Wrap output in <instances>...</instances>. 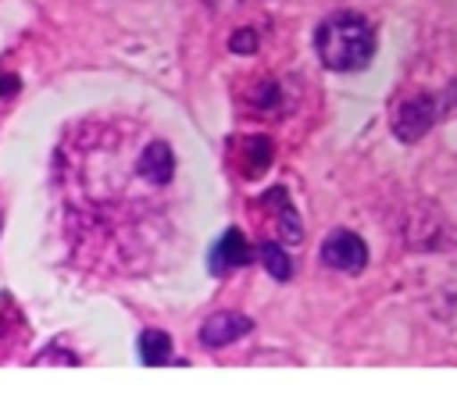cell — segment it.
Masks as SVG:
<instances>
[{
    "label": "cell",
    "mask_w": 457,
    "mask_h": 396,
    "mask_svg": "<svg viewBox=\"0 0 457 396\" xmlns=\"http://www.w3.org/2000/svg\"><path fill=\"white\" fill-rule=\"evenodd\" d=\"M314 54L328 71H361L375 57V29L357 11H336L314 29Z\"/></svg>",
    "instance_id": "6da1fadb"
},
{
    "label": "cell",
    "mask_w": 457,
    "mask_h": 396,
    "mask_svg": "<svg viewBox=\"0 0 457 396\" xmlns=\"http://www.w3.org/2000/svg\"><path fill=\"white\" fill-rule=\"evenodd\" d=\"M453 100H457V93H450V89H446V96H439V93H414V96L400 100L396 111H393V136L400 143H418L439 121V114L450 111Z\"/></svg>",
    "instance_id": "7a4b0ae2"
},
{
    "label": "cell",
    "mask_w": 457,
    "mask_h": 396,
    "mask_svg": "<svg viewBox=\"0 0 457 396\" xmlns=\"http://www.w3.org/2000/svg\"><path fill=\"white\" fill-rule=\"evenodd\" d=\"M318 253H321V264L325 268L343 271V275H361L364 264H368V243L357 232H350V228L328 232Z\"/></svg>",
    "instance_id": "3957f363"
},
{
    "label": "cell",
    "mask_w": 457,
    "mask_h": 396,
    "mask_svg": "<svg viewBox=\"0 0 457 396\" xmlns=\"http://www.w3.org/2000/svg\"><path fill=\"white\" fill-rule=\"evenodd\" d=\"M257 207L271 218L275 235H278L282 243H289V246L303 243V221H300V214H296V207H293V200H289V193H286L282 186H271V189L257 200Z\"/></svg>",
    "instance_id": "277c9868"
},
{
    "label": "cell",
    "mask_w": 457,
    "mask_h": 396,
    "mask_svg": "<svg viewBox=\"0 0 457 396\" xmlns=\"http://www.w3.org/2000/svg\"><path fill=\"white\" fill-rule=\"evenodd\" d=\"M250 257H253V250H250L246 235H243L239 228H225V232L218 235V243L211 246L207 264H211V275H228V271H236V268H246Z\"/></svg>",
    "instance_id": "5b68a950"
},
{
    "label": "cell",
    "mask_w": 457,
    "mask_h": 396,
    "mask_svg": "<svg viewBox=\"0 0 457 396\" xmlns=\"http://www.w3.org/2000/svg\"><path fill=\"white\" fill-rule=\"evenodd\" d=\"M250 332H253V321L246 314H239V310H218V314H211L200 325V342L207 350H218V346H228V342H236V339H243Z\"/></svg>",
    "instance_id": "8992f818"
},
{
    "label": "cell",
    "mask_w": 457,
    "mask_h": 396,
    "mask_svg": "<svg viewBox=\"0 0 457 396\" xmlns=\"http://www.w3.org/2000/svg\"><path fill=\"white\" fill-rule=\"evenodd\" d=\"M232 146H236L232 150V161H236V168H239L243 178L264 175L268 164H271V157H275V146H271L268 136H239V139H232Z\"/></svg>",
    "instance_id": "52a82bcc"
},
{
    "label": "cell",
    "mask_w": 457,
    "mask_h": 396,
    "mask_svg": "<svg viewBox=\"0 0 457 396\" xmlns=\"http://www.w3.org/2000/svg\"><path fill=\"white\" fill-rule=\"evenodd\" d=\"M136 171H139L146 182H154V186L171 182V175H175V153H171V146L161 143V139L146 143L143 153H139V161H136Z\"/></svg>",
    "instance_id": "ba28073f"
},
{
    "label": "cell",
    "mask_w": 457,
    "mask_h": 396,
    "mask_svg": "<svg viewBox=\"0 0 457 396\" xmlns=\"http://www.w3.org/2000/svg\"><path fill=\"white\" fill-rule=\"evenodd\" d=\"M136 346H139V360L146 367H161V364H171L175 360V342L161 328H143L139 339H136Z\"/></svg>",
    "instance_id": "9c48e42d"
},
{
    "label": "cell",
    "mask_w": 457,
    "mask_h": 396,
    "mask_svg": "<svg viewBox=\"0 0 457 396\" xmlns=\"http://www.w3.org/2000/svg\"><path fill=\"white\" fill-rule=\"evenodd\" d=\"M257 257H261L264 271H268L275 282H289V278H293V260H289L282 239H261V243H257Z\"/></svg>",
    "instance_id": "30bf717a"
},
{
    "label": "cell",
    "mask_w": 457,
    "mask_h": 396,
    "mask_svg": "<svg viewBox=\"0 0 457 396\" xmlns=\"http://www.w3.org/2000/svg\"><path fill=\"white\" fill-rule=\"evenodd\" d=\"M257 46H261V39H257L253 29H239V32L228 36V50L232 54H257Z\"/></svg>",
    "instance_id": "8fae6325"
},
{
    "label": "cell",
    "mask_w": 457,
    "mask_h": 396,
    "mask_svg": "<svg viewBox=\"0 0 457 396\" xmlns=\"http://www.w3.org/2000/svg\"><path fill=\"white\" fill-rule=\"evenodd\" d=\"M21 321V314L14 310L11 296H0V339H7V328H14Z\"/></svg>",
    "instance_id": "7c38bea8"
},
{
    "label": "cell",
    "mask_w": 457,
    "mask_h": 396,
    "mask_svg": "<svg viewBox=\"0 0 457 396\" xmlns=\"http://www.w3.org/2000/svg\"><path fill=\"white\" fill-rule=\"evenodd\" d=\"M61 346L54 342V346H46V353H39L32 364H79V357L75 353H57Z\"/></svg>",
    "instance_id": "4fadbf2b"
},
{
    "label": "cell",
    "mask_w": 457,
    "mask_h": 396,
    "mask_svg": "<svg viewBox=\"0 0 457 396\" xmlns=\"http://www.w3.org/2000/svg\"><path fill=\"white\" fill-rule=\"evenodd\" d=\"M253 103H257V107H275V103H278V86H275V82H264V86L253 93Z\"/></svg>",
    "instance_id": "5bb4252c"
},
{
    "label": "cell",
    "mask_w": 457,
    "mask_h": 396,
    "mask_svg": "<svg viewBox=\"0 0 457 396\" xmlns=\"http://www.w3.org/2000/svg\"><path fill=\"white\" fill-rule=\"evenodd\" d=\"M18 89H21V78H18V75H11V71H0V100L14 96Z\"/></svg>",
    "instance_id": "9a60e30c"
}]
</instances>
